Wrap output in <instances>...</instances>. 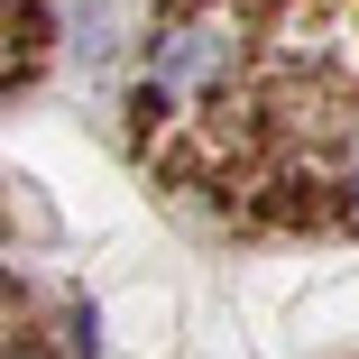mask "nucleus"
Here are the masks:
<instances>
[{
	"label": "nucleus",
	"mask_w": 359,
	"mask_h": 359,
	"mask_svg": "<svg viewBox=\"0 0 359 359\" xmlns=\"http://www.w3.org/2000/svg\"><path fill=\"white\" fill-rule=\"evenodd\" d=\"M350 222H359V166H350Z\"/></svg>",
	"instance_id": "obj_1"
}]
</instances>
